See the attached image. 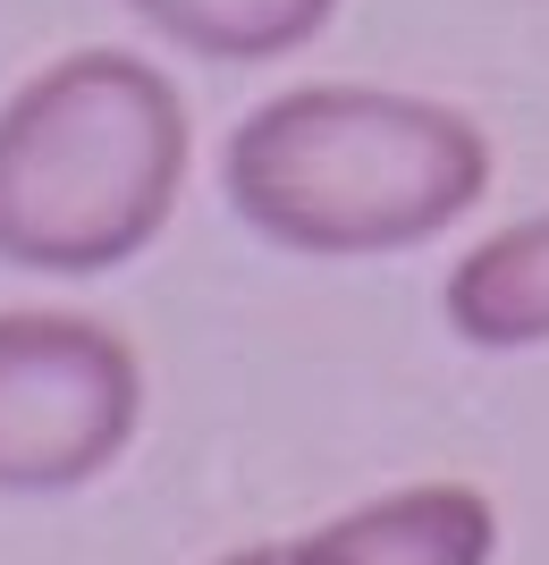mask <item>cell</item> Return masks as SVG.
Listing matches in <instances>:
<instances>
[{"instance_id":"1","label":"cell","mask_w":549,"mask_h":565,"mask_svg":"<svg viewBox=\"0 0 549 565\" xmlns=\"http://www.w3.org/2000/svg\"><path fill=\"white\" fill-rule=\"evenodd\" d=\"M220 194L287 254H414L490 194V136L398 85H287L229 127Z\"/></svg>"},{"instance_id":"2","label":"cell","mask_w":549,"mask_h":565,"mask_svg":"<svg viewBox=\"0 0 549 565\" xmlns=\"http://www.w3.org/2000/svg\"><path fill=\"white\" fill-rule=\"evenodd\" d=\"M187 186V102L144 51H68L0 102V262L102 279L136 262Z\"/></svg>"},{"instance_id":"3","label":"cell","mask_w":549,"mask_h":565,"mask_svg":"<svg viewBox=\"0 0 549 565\" xmlns=\"http://www.w3.org/2000/svg\"><path fill=\"white\" fill-rule=\"evenodd\" d=\"M144 372L94 312H0V498H68L127 456Z\"/></svg>"},{"instance_id":"4","label":"cell","mask_w":549,"mask_h":565,"mask_svg":"<svg viewBox=\"0 0 549 565\" xmlns=\"http://www.w3.org/2000/svg\"><path fill=\"white\" fill-rule=\"evenodd\" d=\"M499 507L474 481H414L287 541V565H490Z\"/></svg>"},{"instance_id":"5","label":"cell","mask_w":549,"mask_h":565,"mask_svg":"<svg viewBox=\"0 0 549 565\" xmlns=\"http://www.w3.org/2000/svg\"><path fill=\"white\" fill-rule=\"evenodd\" d=\"M440 312H448V330L474 354L549 347V212L482 236L474 254L448 270Z\"/></svg>"},{"instance_id":"6","label":"cell","mask_w":549,"mask_h":565,"mask_svg":"<svg viewBox=\"0 0 549 565\" xmlns=\"http://www.w3.org/2000/svg\"><path fill=\"white\" fill-rule=\"evenodd\" d=\"M119 9L220 68H271L338 18V0H119Z\"/></svg>"},{"instance_id":"7","label":"cell","mask_w":549,"mask_h":565,"mask_svg":"<svg viewBox=\"0 0 549 565\" xmlns=\"http://www.w3.org/2000/svg\"><path fill=\"white\" fill-rule=\"evenodd\" d=\"M220 565H287V541H263V548H229Z\"/></svg>"}]
</instances>
